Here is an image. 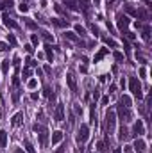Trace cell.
I'll return each mask as SVG.
<instances>
[{"label":"cell","instance_id":"1","mask_svg":"<svg viewBox=\"0 0 152 153\" xmlns=\"http://www.w3.org/2000/svg\"><path fill=\"white\" fill-rule=\"evenodd\" d=\"M129 91L133 93V95H134L138 100H141V98H143V93H141V84H140V80H138L136 77H131V78H129Z\"/></svg>","mask_w":152,"mask_h":153},{"label":"cell","instance_id":"2","mask_svg":"<svg viewBox=\"0 0 152 153\" xmlns=\"http://www.w3.org/2000/svg\"><path fill=\"white\" fill-rule=\"evenodd\" d=\"M90 137V126L86 123H81V126H79V135H77V141L79 142H86Z\"/></svg>","mask_w":152,"mask_h":153},{"label":"cell","instance_id":"3","mask_svg":"<svg viewBox=\"0 0 152 153\" xmlns=\"http://www.w3.org/2000/svg\"><path fill=\"white\" fill-rule=\"evenodd\" d=\"M115 121H116V112H115V110H108V114H106V125H108V134H109V132H113V128H115Z\"/></svg>","mask_w":152,"mask_h":153},{"label":"cell","instance_id":"4","mask_svg":"<svg viewBox=\"0 0 152 153\" xmlns=\"http://www.w3.org/2000/svg\"><path fill=\"white\" fill-rule=\"evenodd\" d=\"M116 22H118V29H120L122 32H127V27H129V18L125 14H118L116 16Z\"/></svg>","mask_w":152,"mask_h":153},{"label":"cell","instance_id":"5","mask_svg":"<svg viewBox=\"0 0 152 153\" xmlns=\"http://www.w3.org/2000/svg\"><path fill=\"white\" fill-rule=\"evenodd\" d=\"M133 150H134L136 153H145V151H147V142H145L143 139L136 137V141H134V144H133Z\"/></svg>","mask_w":152,"mask_h":153},{"label":"cell","instance_id":"6","mask_svg":"<svg viewBox=\"0 0 152 153\" xmlns=\"http://www.w3.org/2000/svg\"><path fill=\"white\" fill-rule=\"evenodd\" d=\"M143 134H145L143 121H141V119H138V121L134 123V126H133V135H136V137H141Z\"/></svg>","mask_w":152,"mask_h":153},{"label":"cell","instance_id":"7","mask_svg":"<svg viewBox=\"0 0 152 153\" xmlns=\"http://www.w3.org/2000/svg\"><path fill=\"white\" fill-rule=\"evenodd\" d=\"M118 114H120V119H122V123H127V121H131V110L127 109V107H118Z\"/></svg>","mask_w":152,"mask_h":153},{"label":"cell","instance_id":"8","mask_svg":"<svg viewBox=\"0 0 152 153\" xmlns=\"http://www.w3.org/2000/svg\"><path fill=\"white\" fill-rule=\"evenodd\" d=\"M2 20H4V25H5L7 29H18V23H16L13 18H9L7 12H4V14H2Z\"/></svg>","mask_w":152,"mask_h":153},{"label":"cell","instance_id":"9","mask_svg":"<svg viewBox=\"0 0 152 153\" xmlns=\"http://www.w3.org/2000/svg\"><path fill=\"white\" fill-rule=\"evenodd\" d=\"M39 146L41 148H45L47 146V141H48V132H47V128H39Z\"/></svg>","mask_w":152,"mask_h":153},{"label":"cell","instance_id":"10","mask_svg":"<svg viewBox=\"0 0 152 153\" xmlns=\"http://www.w3.org/2000/svg\"><path fill=\"white\" fill-rule=\"evenodd\" d=\"M64 119V105L59 102L56 105V121H63Z\"/></svg>","mask_w":152,"mask_h":153},{"label":"cell","instance_id":"11","mask_svg":"<svg viewBox=\"0 0 152 153\" xmlns=\"http://www.w3.org/2000/svg\"><path fill=\"white\" fill-rule=\"evenodd\" d=\"M66 84H68L70 91H77V84H75V78L72 73H66Z\"/></svg>","mask_w":152,"mask_h":153},{"label":"cell","instance_id":"12","mask_svg":"<svg viewBox=\"0 0 152 153\" xmlns=\"http://www.w3.org/2000/svg\"><path fill=\"white\" fill-rule=\"evenodd\" d=\"M13 126H20V125H22L23 123V112H16V114L15 116H13Z\"/></svg>","mask_w":152,"mask_h":153},{"label":"cell","instance_id":"13","mask_svg":"<svg viewBox=\"0 0 152 153\" xmlns=\"http://www.w3.org/2000/svg\"><path fill=\"white\" fill-rule=\"evenodd\" d=\"M63 141V132L61 130H57V132H54V134H52V144H59V142H61Z\"/></svg>","mask_w":152,"mask_h":153},{"label":"cell","instance_id":"14","mask_svg":"<svg viewBox=\"0 0 152 153\" xmlns=\"http://www.w3.org/2000/svg\"><path fill=\"white\" fill-rule=\"evenodd\" d=\"M120 105H122V107H127V109H131V105H133V100H131V96L123 95V96L120 98Z\"/></svg>","mask_w":152,"mask_h":153},{"label":"cell","instance_id":"15","mask_svg":"<svg viewBox=\"0 0 152 153\" xmlns=\"http://www.w3.org/2000/svg\"><path fill=\"white\" fill-rule=\"evenodd\" d=\"M45 57H47L50 62L54 61V52H52V46H50V43H47V45H45Z\"/></svg>","mask_w":152,"mask_h":153},{"label":"cell","instance_id":"16","mask_svg":"<svg viewBox=\"0 0 152 153\" xmlns=\"http://www.w3.org/2000/svg\"><path fill=\"white\" fill-rule=\"evenodd\" d=\"M108 48H100V50H98L97 52V55H95V59H93V62H98V61H100V59H104L106 55H108Z\"/></svg>","mask_w":152,"mask_h":153},{"label":"cell","instance_id":"17","mask_svg":"<svg viewBox=\"0 0 152 153\" xmlns=\"http://www.w3.org/2000/svg\"><path fill=\"white\" fill-rule=\"evenodd\" d=\"M7 146V132L0 130V148H5Z\"/></svg>","mask_w":152,"mask_h":153},{"label":"cell","instance_id":"18","mask_svg":"<svg viewBox=\"0 0 152 153\" xmlns=\"http://www.w3.org/2000/svg\"><path fill=\"white\" fill-rule=\"evenodd\" d=\"M13 5H15V0H0V11H4V9H11Z\"/></svg>","mask_w":152,"mask_h":153},{"label":"cell","instance_id":"19","mask_svg":"<svg viewBox=\"0 0 152 153\" xmlns=\"http://www.w3.org/2000/svg\"><path fill=\"white\" fill-rule=\"evenodd\" d=\"M23 148H25V153H36L34 146H32V142L29 141V139H25V141H23Z\"/></svg>","mask_w":152,"mask_h":153},{"label":"cell","instance_id":"20","mask_svg":"<svg viewBox=\"0 0 152 153\" xmlns=\"http://www.w3.org/2000/svg\"><path fill=\"white\" fill-rule=\"evenodd\" d=\"M90 121H91V125H95L97 126V114H95V103L90 107Z\"/></svg>","mask_w":152,"mask_h":153},{"label":"cell","instance_id":"21","mask_svg":"<svg viewBox=\"0 0 152 153\" xmlns=\"http://www.w3.org/2000/svg\"><path fill=\"white\" fill-rule=\"evenodd\" d=\"M127 137H129V132H127V128L122 125V126H120V134H118V139H120V141H125Z\"/></svg>","mask_w":152,"mask_h":153},{"label":"cell","instance_id":"22","mask_svg":"<svg viewBox=\"0 0 152 153\" xmlns=\"http://www.w3.org/2000/svg\"><path fill=\"white\" fill-rule=\"evenodd\" d=\"M74 29H75V34H79L81 37H84V36H86V29L82 27L81 23H77V25H74Z\"/></svg>","mask_w":152,"mask_h":153},{"label":"cell","instance_id":"23","mask_svg":"<svg viewBox=\"0 0 152 153\" xmlns=\"http://www.w3.org/2000/svg\"><path fill=\"white\" fill-rule=\"evenodd\" d=\"M52 23H54L56 27H68L66 20H59V18H54V20H52Z\"/></svg>","mask_w":152,"mask_h":153},{"label":"cell","instance_id":"24","mask_svg":"<svg viewBox=\"0 0 152 153\" xmlns=\"http://www.w3.org/2000/svg\"><path fill=\"white\" fill-rule=\"evenodd\" d=\"M41 37L45 39L47 43H50V41H54V36L50 34V32H47V30H41Z\"/></svg>","mask_w":152,"mask_h":153},{"label":"cell","instance_id":"25","mask_svg":"<svg viewBox=\"0 0 152 153\" xmlns=\"http://www.w3.org/2000/svg\"><path fill=\"white\" fill-rule=\"evenodd\" d=\"M64 37L70 39V41H74V43H77V41H79V37L75 36V32H68V30H66V32H64Z\"/></svg>","mask_w":152,"mask_h":153},{"label":"cell","instance_id":"26","mask_svg":"<svg viewBox=\"0 0 152 153\" xmlns=\"http://www.w3.org/2000/svg\"><path fill=\"white\" fill-rule=\"evenodd\" d=\"M9 59H4V61H2V73H4V75H7V73H9Z\"/></svg>","mask_w":152,"mask_h":153},{"label":"cell","instance_id":"27","mask_svg":"<svg viewBox=\"0 0 152 153\" xmlns=\"http://www.w3.org/2000/svg\"><path fill=\"white\" fill-rule=\"evenodd\" d=\"M66 7H68L70 11H74V12H77V11H79V7L75 5V2H74V0H66Z\"/></svg>","mask_w":152,"mask_h":153},{"label":"cell","instance_id":"28","mask_svg":"<svg viewBox=\"0 0 152 153\" xmlns=\"http://www.w3.org/2000/svg\"><path fill=\"white\" fill-rule=\"evenodd\" d=\"M97 150H98V151H102V153H104V151H108V148H106V142H104V141H98V142H97Z\"/></svg>","mask_w":152,"mask_h":153},{"label":"cell","instance_id":"29","mask_svg":"<svg viewBox=\"0 0 152 153\" xmlns=\"http://www.w3.org/2000/svg\"><path fill=\"white\" fill-rule=\"evenodd\" d=\"M141 36H143L145 41H149V37H150V29H149V27H145V29H143V32H141Z\"/></svg>","mask_w":152,"mask_h":153},{"label":"cell","instance_id":"30","mask_svg":"<svg viewBox=\"0 0 152 153\" xmlns=\"http://www.w3.org/2000/svg\"><path fill=\"white\" fill-rule=\"evenodd\" d=\"M36 85H38V80H36V78H31V80L27 82V87H29V89H36Z\"/></svg>","mask_w":152,"mask_h":153},{"label":"cell","instance_id":"31","mask_svg":"<svg viewBox=\"0 0 152 153\" xmlns=\"http://www.w3.org/2000/svg\"><path fill=\"white\" fill-rule=\"evenodd\" d=\"M90 29H91V32H93V36H95V37L100 34V32H98V27H97L95 23H91V25H90Z\"/></svg>","mask_w":152,"mask_h":153},{"label":"cell","instance_id":"32","mask_svg":"<svg viewBox=\"0 0 152 153\" xmlns=\"http://www.w3.org/2000/svg\"><path fill=\"white\" fill-rule=\"evenodd\" d=\"M7 41H9V45H13V46H16V37L13 36V34H7Z\"/></svg>","mask_w":152,"mask_h":153},{"label":"cell","instance_id":"33","mask_svg":"<svg viewBox=\"0 0 152 153\" xmlns=\"http://www.w3.org/2000/svg\"><path fill=\"white\" fill-rule=\"evenodd\" d=\"M113 57H115V61H123V54L122 52H115Z\"/></svg>","mask_w":152,"mask_h":153},{"label":"cell","instance_id":"34","mask_svg":"<svg viewBox=\"0 0 152 153\" xmlns=\"http://www.w3.org/2000/svg\"><path fill=\"white\" fill-rule=\"evenodd\" d=\"M106 45H109L111 48H116V41H113V39H109V37H106Z\"/></svg>","mask_w":152,"mask_h":153},{"label":"cell","instance_id":"35","mask_svg":"<svg viewBox=\"0 0 152 153\" xmlns=\"http://www.w3.org/2000/svg\"><path fill=\"white\" fill-rule=\"evenodd\" d=\"M25 23H27V27H29V29H36V23L32 22V20H29V18H25Z\"/></svg>","mask_w":152,"mask_h":153},{"label":"cell","instance_id":"36","mask_svg":"<svg viewBox=\"0 0 152 153\" xmlns=\"http://www.w3.org/2000/svg\"><path fill=\"white\" fill-rule=\"evenodd\" d=\"M27 11H29V5L25 2H22V4H20V12H27Z\"/></svg>","mask_w":152,"mask_h":153},{"label":"cell","instance_id":"37","mask_svg":"<svg viewBox=\"0 0 152 153\" xmlns=\"http://www.w3.org/2000/svg\"><path fill=\"white\" fill-rule=\"evenodd\" d=\"M125 11H127V12H129V14H133V16H136V11H134L133 7H131V5H129V4H125Z\"/></svg>","mask_w":152,"mask_h":153},{"label":"cell","instance_id":"38","mask_svg":"<svg viewBox=\"0 0 152 153\" xmlns=\"http://www.w3.org/2000/svg\"><path fill=\"white\" fill-rule=\"evenodd\" d=\"M31 43H32V45H34V46H36V45L39 43V37H38L36 34H32V36H31Z\"/></svg>","mask_w":152,"mask_h":153},{"label":"cell","instance_id":"39","mask_svg":"<svg viewBox=\"0 0 152 153\" xmlns=\"http://www.w3.org/2000/svg\"><path fill=\"white\" fill-rule=\"evenodd\" d=\"M125 36H127L129 41H134V39H136V34H133V32H125Z\"/></svg>","mask_w":152,"mask_h":153},{"label":"cell","instance_id":"40","mask_svg":"<svg viewBox=\"0 0 152 153\" xmlns=\"http://www.w3.org/2000/svg\"><path fill=\"white\" fill-rule=\"evenodd\" d=\"M31 75H32V71H31L29 68H25V70H23V78H29Z\"/></svg>","mask_w":152,"mask_h":153},{"label":"cell","instance_id":"41","mask_svg":"<svg viewBox=\"0 0 152 153\" xmlns=\"http://www.w3.org/2000/svg\"><path fill=\"white\" fill-rule=\"evenodd\" d=\"M13 85H15V87H18V85H20V78H18V75L13 77Z\"/></svg>","mask_w":152,"mask_h":153},{"label":"cell","instance_id":"42","mask_svg":"<svg viewBox=\"0 0 152 153\" xmlns=\"http://www.w3.org/2000/svg\"><path fill=\"white\" fill-rule=\"evenodd\" d=\"M7 48H9V45H7V43H2V41H0V52H5Z\"/></svg>","mask_w":152,"mask_h":153},{"label":"cell","instance_id":"43","mask_svg":"<svg viewBox=\"0 0 152 153\" xmlns=\"http://www.w3.org/2000/svg\"><path fill=\"white\" fill-rule=\"evenodd\" d=\"M64 150H66V144H63V146H59V148L54 151V153H64Z\"/></svg>","mask_w":152,"mask_h":153},{"label":"cell","instance_id":"44","mask_svg":"<svg viewBox=\"0 0 152 153\" xmlns=\"http://www.w3.org/2000/svg\"><path fill=\"white\" fill-rule=\"evenodd\" d=\"M145 75H147V68H140V77L141 78H147Z\"/></svg>","mask_w":152,"mask_h":153},{"label":"cell","instance_id":"45","mask_svg":"<svg viewBox=\"0 0 152 153\" xmlns=\"http://www.w3.org/2000/svg\"><path fill=\"white\" fill-rule=\"evenodd\" d=\"M25 62H27V66H36V64H38L36 61H32L31 57H27V61H25Z\"/></svg>","mask_w":152,"mask_h":153},{"label":"cell","instance_id":"46","mask_svg":"<svg viewBox=\"0 0 152 153\" xmlns=\"http://www.w3.org/2000/svg\"><path fill=\"white\" fill-rule=\"evenodd\" d=\"M123 153H133V146H123Z\"/></svg>","mask_w":152,"mask_h":153},{"label":"cell","instance_id":"47","mask_svg":"<svg viewBox=\"0 0 152 153\" xmlns=\"http://www.w3.org/2000/svg\"><path fill=\"white\" fill-rule=\"evenodd\" d=\"M100 103H102V105H108V103H109V96H104V98L100 100Z\"/></svg>","mask_w":152,"mask_h":153},{"label":"cell","instance_id":"48","mask_svg":"<svg viewBox=\"0 0 152 153\" xmlns=\"http://www.w3.org/2000/svg\"><path fill=\"white\" fill-rule=\"evenodd\" d=\"M98 96H100V93H98V89H95V91H93V100H95V102L98 100Z\"/></svg>","mask_w":152,"mask_h":153},{"label":"cell","instance_id":"49","mask_svg":"<svg viewBox=\"0 0 152 153\" xmlns=\"http://www.w3.org/2000/svg\"><path fill=\"white\" fill-rule=\"evenodd\" d=\"M54 9H56V11L59 12V14H63V12H64V11H63V7H61V5H54Z\"/></svg>","mask_w":152,"mask_h":153},{"label":"cell","instance_id":"50","mask_svg":"<svg viewBox=\"0 0 152 153\" xmlns=\"http://www.w3.org/2000/svg\"><path fill=\"white\" fill-rule=\"evenodd\" d=\"M25 50H27L29 54H32V50H34V48H32V45H25Z\"/></svg>","mask_w":152,"mask_h":153},{"label":"cell","instance_id":"51","mask_svg":"<svg viewBox=\"0 0 152 153\" xmlns=\"http://www.w3.org/2000/svg\"><path fill=\"white\" fill-rule=\"evenodd\" d=\"M38 98H39L38 93H31V100H38Z\"/></svg>","mask_w":152,"mask_h":153},{"label":"cell","instance_id":"52","mask_svg":"<svg viewBox=\"0 0 152 153\" xmlns=\"http://www.w3.org/2000/svg\"><path fill=\"white\" fill-rule=\"evenodd\" d=\"M79 70H81L82 73H86V71H88V66H86V64H82V66H81V68H79Z\"/></svg>","mask_w":152,"mask_h":153},{"label":"cell","instance_id":"53","mask_svg":"<svg viewBox=\"0 0 152 153\" xmlns=\"http://www.w3.org/2000/svg\"><path fill=\"white\" fill-rule=\"evenodd\" d=\"M43 71H45V73H50V71H52V68H50V66H45Z\"/></svg>","mask_w":152,"mask_h":153},{"label":"cell","instance_id":"54","mask_svg":"<svg viewBox=\"0 0 152 153\" xmlns=\"http://www.w3.org/2000/svg\"><path fill=\"white\" fill-rule=\"evenodd\" d=\"M13 102H18V93H13Z\"/></svg>","mask_w":152,"mask_h":153},{"label":"cell","instance_id":"55","mask_svg":"<svg viewBox=\"0 0 152 153\" xmlns=\"http://www.w3.org/2000/svg\"><path fill=\"white\" fill-rule=\"evenodd\" d=\"M108 29H109V32H115V29H113V25H111L109 22H108Z\"/></svg>","mask_w":152,"mask_h":153},{"label":"cell","instance_id":"56","mask_svg":"<svg viewBox=\"0 0 152 153\" xmlns=\"http://www.w3.org/2000/svg\"><path fill=\"white\" fill-rule=\"evenodd\" d=\"M115 91H116V85L113 84V85H111V87H109V93H115Z\"/></svg>","mask_w":152,"mask_h":153},{"label":"cell","instance_id":"57","mask_svg":"<svg viewBox=\"0 0 152 153\" xmlns=\"http://www.w3.org/2000/svg\"><path fill=\"white\" fill-rule=\"evenodd\" d=\"M15 153H25V151H23L22 148H16V150H15Z\"/></svg>","mask_w":152,"mask_h":153},{"label":"cell","instance_id":"58","mask_svg":"<svg viewBox=\"0 0 152 153\" xmlns=\"http://www.w3.org/2000/svg\"><path fill=\"white\" fill-rule=\"evenodd\" d=\"M113 153H122V150H120V148H116V150H113Z\"/></svg>","mask_w":152,"mask_h":153},{"label":"cell","instance_id":"59","mask_svg":"<svg viewBox=\"0 0 152 153\" xmlns=\"http://www.w3.org/2000/svg\"><path fill=\"white\" fill-rule=\"evenodd\" d=\"M98 2H100V0H95V5H97V4H98Z\"/></svg>","mask_w":152,"mask_h":153},{"label":"cell","instance_id":"60","mask_svg":"<svg viewBox=\"0 0 152 153\" xmlns=\"http://www.w3.org/2000/svg\"><path fill=\"white\" fill-rule=\"evenodd\" d=\"M145 2H147V4H150V0H145Z\"/></svg>","mask_w":152,"mask_h":153}]
</instances>
